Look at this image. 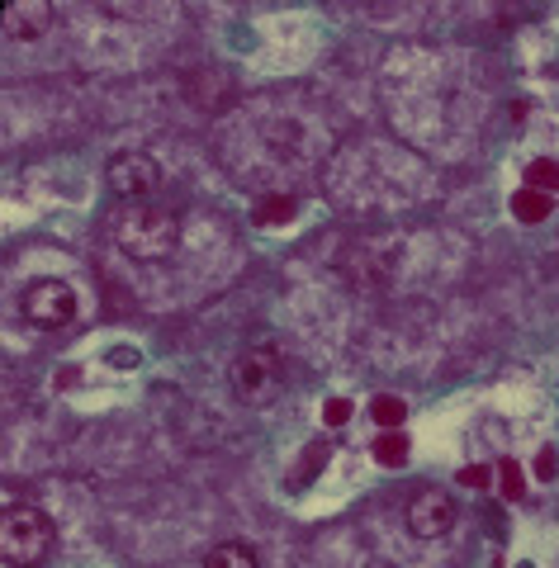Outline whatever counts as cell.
<instances>
[{"label": "cell", "instance_id": "cell-1", "mask_svg": "<svg viewBox=\"0 0 559 568\" xmlns=\"http://www.w3.org/2000/svg\"><path fill=\"white\" fill-rule=\"evenodd\" d=\"M109 232L133 261H167L181 242V218L161 209L157 199H138V204H119L114 218H109Z\"/></svg>", "mask_w": 559, "mask_h": 568}, {"label": "cell", "instance_id": "cell-2", "mask_svg": "<svg viewBox=\"0 0 559 568\" xmlns=\"http://www.w3.org/2000/svg\"><path fill=\"white\" fill-rule=\"evenodd\" d=\"M228 379H233V393L247 408H266V403H276L280 389H284V360L270 341H252L237 351Z\"/></svg>", "mask_w": 559, "mask_h": 568}, {"label": "cell", "instance_id": "cell-3", "mask_svg": "<svg viewBox=\"0 0 559 568\" xmlns=\"http://www.w3.org/2000/svg\"><path fill=\"white\" fill-rule=\"evenodd\" d=\"M0 549H5V559L15 568L43 564V554L52 549V521L29 502L10 507L5 517H0Z\"/></svg>", "mask_w": 559, "mask_h": 568}, {"label": "cell", "instance_id": "cell-4", "mask_svg": "<svg viewBox=\"0 0 559 568\" xmlns=\"http://www.w3.org/2000/svg\"><path fill=\"white\" fill-rule=\"evenodd\" d=\"M19 308H24V317H29L34 327L58 331V327H66L76 317V289L66 280H58V275H43V280H34L29 289H24Z\"/></svg>", "mask_w": 559, "mask_h": 568}, {"label": "cell", "instance_id": "cell-5", "mask_svg": "<svg viewBox=\"0 0 559 568\" xmlns=\"http://www.w3.org/2000/svg\"><path fill=\"white\" fill-rule=\"evenodd\" d=\"M105 180L124 204H138V199H152L161 190V166L147 157V152H119V157L105 166Z\"/></svg>", "mask_w": 559, "mask_h": 568}, {"label": "cell", "instance_id": "cell-6", "mask_svg": "<svg viewBox=\"0 0 559 568\" xmlns=\"http://www.w3.org/2000/svg\"><path fill=\"white\" fill-rule=\"evenodd\" d=\"M455 497L441 488H417L413 502H408V531L417 540H446L455 531Z\"/></svg>", "mask_w": 559, "mask_h": 568}, {"label": "cell", "instance_id": "cell-7", "mask_svg": "<svg viewBox=\"0 0 559 568\" xmlns=\"http://www.w3.org/2000/svg\"><path fill=\"white\" fill-rule=\"evenodd\" d=\"M0 29H5L10 43H34V38H43L52 29V5L48 0H15L0 15Z\"/></svg>", "mask_w": 559, "mask_h": 568}, {"label": "cell", "instance_id": "cell-8", "mask_svg": "<svg viewBox=\"0 0 559 568\" xmlns=\"http://www.w3.org/2000/svg\"><path fill=\"white\" fill-rule=\"evenodd\" d=\"M204 568H261V559H256V549L247 540H223V545L209 549Z\"/></svg>", "mask_w": 559, "mask_h": 568}, {"label": "cell", "instance_id": "cell-9", "mask_svg": "<svg viewBox=\"0 0 559 568\" xmlns=\"http://www.w3.org/2000/svg\"><path fill=\"white\" fill-rule=\"evenodd\" d=\"M555 209V195H540V190H516L512 195V218L516 223H545Z\"/></svg>", "mask_w": 559, "mask_h": 568}, {"label": "cell", "instance_id": "cell-10", "mask_svg": "<svg viewBox=\"0 0 559 568\" xmlns=\"http://www.w3.org/2000/svg\"><path fill=\"white\" fill-rule=\"evenodd\" d=\"M370 455H375L384 469H403V464H408V436H403V432H379V440H375Z\"/></svg>", "mask_w": 559, "mask_h": 568}, {"label": "cell", "instance_id": "cell-11", "mask_svg": "<svg viewBox=\"0 0 559 568\" xmlns=\"http://www.w3.org/2000/svg\"><path fill=\"white\" fill-rule=\"evenodd\" d=\"M294 214H299V204L290 199V195H270V199H261L252 209V218L261 228H270V223H294Z\"/></svg>", "mask_w": 559, "mask_h": 568}, {"label": "cell", "instance_id": "cell-12", "mask_svg": "<svg viewBox=\"0 0 559 568\" xmlns=\"http://www.w3.org/2000/svg\"><path fill=\"white\" fill-rule=\"evenodd\" d=\"M526 190H540V195H555L559 190V157H536L526 166Z\"/></svg>", "mask_w": 559, "mask_h": 568}, {"label": "cell", "instance_id": "cell-13", "mask_svg": "<svg viewBox=\"0 0 559 568\" xmlns=\"http://www.w3.org/2000/svg\"><path fill=\"white\" fill-rule=\"evenodd\" d=\"M370 417L379 422V432H399V426H403V417H408V408H403V398L379 393L375 403H370Z\"/></svg>", "mask_w": 559, "mask_h": 568}, {"label": "cell", "instance_id": "cell-14", "mask_svg": "<svg viewBox=\"0 0 559 568\" xmlns=\"http://www.w3.org/2000/svg\"><path fill=\"white\" fill-rule=\"evenodd\" d=\"M498 483H502V497H508V502H522L526 497V474H522L516 460H498Z\"/></svg>", "mask_w": 559, "mask_h": 568}, {"label": "cell", "instance_id": "cell-15", "mask_svg": "<svg viewBox=\"0 0 559 568\" xmlns=\"http://www.w3.org/2000/svg\"><path fill=\"white\" fill-rule=\"evenodd\" d=\"M322 464H327V446H308V450H304V464H299L294 474H290V488H299L304 479H318Z\"/></svg>", "mask_w": 559, "mask_h": 568}, {"label": "cell", "instance_id": "cell-16", "mask_svg": "<svg viewBox=\"0 0 559 568\" xmlns=\"http://www.w3.org/2000/svg\"><path fill=\"white\" fill-rule=\"evenodd\" d=\"M322 422L327 426H346L351 422V403H346V398H327V403H322Z\"/></svg>", "mask_w": 559, "mask_h": 568}, {"label": "cell", "instance_id": "cell-17", "mask_svg": "<svg viewBox=\"0 0 559 568\" xmlns=\"http://www.w3.org/2000/svg\"><path fill=\"white\" fill-rule=\"evenodd\" d=\"M460 483H465V488H488L493 474H488L484 464H465V469H460Z\"/></svg>", "mask_w": 559, "mask_h": 568}, {"label": "cell", "instance_id": "cell-18", "mask_svg": "<svg viewBox=\"0 0 559 568\" xmlns=\"http://www.w3.org/2000/svg\"><path fill=\"white\" fill-rule=\"evenodd\" d=\"M559 474V460H555V450H540V460H536V479H545L550 483Z\"/></svg>", "mask_w": 559, "mask_h": 568}, {"label": "cell", "instance_id": "cell-19", "mask_svg": "<svg viewBox=\"0 0 559 568\" xmlns=\"http://www.w3.org/2000/svg\"><path fill=\"white\" fill-rule=\"evenodd\" d=\"M516 568H536V564H516Z\"/></svg>", "mask_w": 559, "mask_h": 568}]
</instances>
